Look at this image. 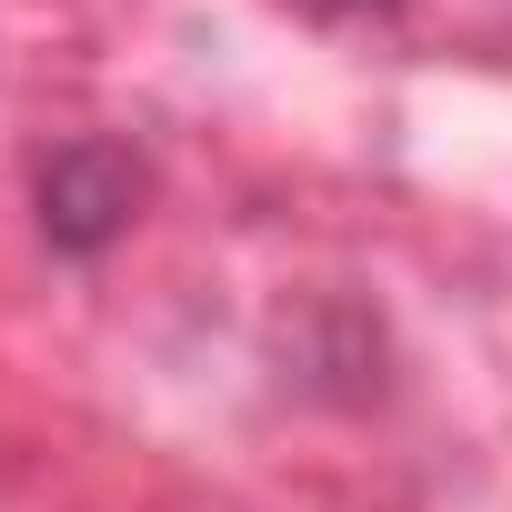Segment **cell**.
<instances>
[{
	"label": "cell",
	"instance_id": "obj_1",
	"mask_svg": "<svg viewBox=\"0 0 512 512\" xmlns=\"http://www.w3.org/2000/svg\"><path fill=\"white\" fill-rule=\"evenodd\" d=\"M141 201H151V171L111 131H81V141L41 151V171H31V211H41V241L61 262H101V251L141 221Z\"/></svg>",
	"mask_w": 512,
	"mask_h": 512
},
{
	"label": "cell",
	"instance_id": "obj_2",
	"mask_svg": "<svg viewBox=\"0 0 512 512\" xmlns=\"http://www.w3.org/2000/svg\"><path fill=\"white\" fill-rule=\"evenodd\" d=\"M332 11H392V0H332Z\"/></svg>",
	"mask_w": 512,
	"mask_h": 512
}]
</instances>
